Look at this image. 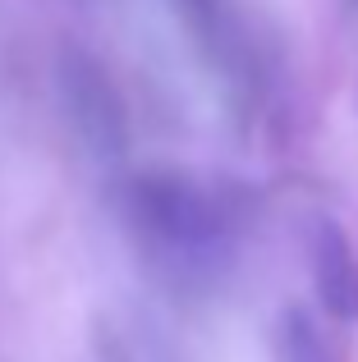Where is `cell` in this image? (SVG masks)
<instances>
[{
  "label": "cell",
  "instance_id": "6da1fadb",
  "mask_svg": "<svg viewBox=\"0 0 358 362\" xmlns=\"http://www.w3.org/2000/svg\"><path fill=\"white\" fill-rule=\"evenodd\" d=\"M248 216L243 188L193 170H152L125 188V225L138 252L184 289H212L239 262Z\"/></svg>",
  "mask_w": 358,
  "mask_h": 362
},
{
  "label": "cell",
  "instance_id": "7a4b0ae2",
  "mask_svg": "<svg viewBox=\"0 0 358 362\" xmlns=\"http://www.w3.org/2000/svg\"><path fill=\"white\" fill-rule=\"evenodd\" d=\"M308 271H313L317 308L335 326H354L358 321V247L331 216L308 225Z\"/></svg>",
  "mask_w": 358,
  "mask_h": 362
},
{
  "label": "cell",
  "instance_id": "3957f363",
  "mask_svg": "<svg viewBox=\"0 0 358 362\" xmlns=\"http://www.w3.org/2000/svg\"><path fill=\"white\" fill-rule=\"evenodd\" d=\"M271 358L276 362H340L335 358V344L326 339V330L304 308H289L271 326Z\"/></svg>",
  "mask_w": 358,
  "mask_h": 362
}]
</instances>
